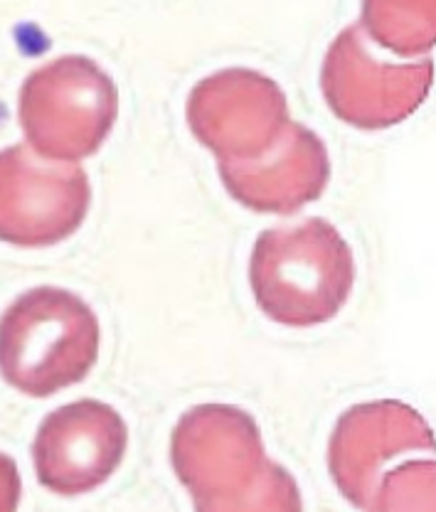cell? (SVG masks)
Returning <instances> with one entry per match:
<instances>
[{
	"label": "cell",
	"mask_w": 436,
	"mask_h": 512,
	"mask_svg": "<svg viewBox=\"0 0 436 512\" xmlns=\"http://www.w3.org/2000/svg\"><path fill=\"white\" fill-rule=\"evenodd\" d=\"M365 23L377 40L395 50L429 47L434 35V0H365Z\"/></svg>",
	"instance_id": "6da1fadb"
}]
</instances>
